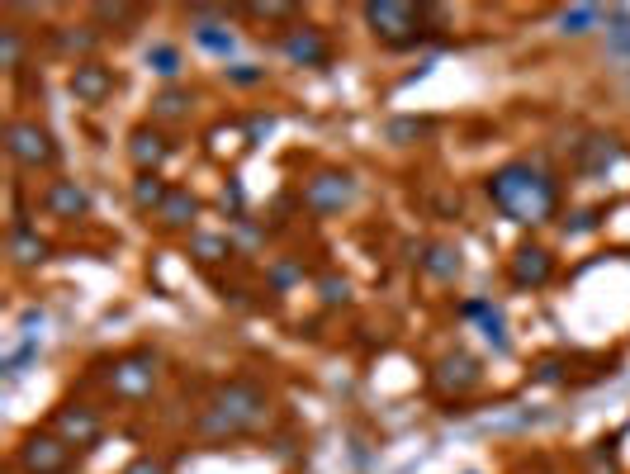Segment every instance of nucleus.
Returning <instances> with one entry per match:
<instances>
[{"mask_svg":"<svg viewBox=\"0 0 630 474\" xmlns=\"http://www.w3.org/2000/svg\"><path fill=\"white\" fill-rule=\"evenodd\" d=\"M48 256H53V242H48V237H38L34 228H10V261H15L19 271L43 266Z\"/></svg>","mask_w":630,"mask_h":474,"instance_id":"19","label":"nucleus"},{"mask_svg":"<svg viewBox=\"0 0 630 474\" xmlns=\"http://www.w3.org/2000/svg\"><path fill=\"white\" fill-rule=\"evenodd\" d=\"M488 200L503 209L512 223H522V228H540V223L555 219L559 209V181L550 171H540L536 162H503L493 176H488Z\"/></svg>","mask_w":630,"mask_h":474,"instance_id":"2","label":"nucleus"},{"mask_svg":"<svg viewBox=\"0 0 630 474\" xmlns=\"http://www.w3.org/2000/svg\"><path fill=\"white\" fill-rule=\"evenodd\" d=\"M318 294H323L327 309H337V304H346V299H351V285H346V280H337V275H323V280H318Z\"/></svg>","mask_w":630,"mask_h":474,"instance_id":"33","label":"nucleus"},{"mask_svg":"<svg viewBox=\"0 0 630 474\" xmlns=\"http://www.w3.org/2000/svg\"><path fill=\"white\" fill-rule=\"evenodd\" d=\"M365 24H370V34L384 43V48H413L422 43V15L427 10H417V5H403V0H370L365 10Z\"/></svg>","mask_w":630,"mask_h":474,"instance_id":"5","label":"nucleus"},{"mask_svg":"<svg viewBox=\"0 0 630 474\" xmlns=\"http://www.w3.org/2000/svg\"><path fill=\"white\" fill-rule=\"evenodd\" d=\"M427 133H432L427 119H394V124L384 128V138L394 147H408V143H417V138H427Z\"/></svg>","mask_w":630,"mask_h":474,"instance_id":"30","label":"nucleus"},{"mask_svg":"<svg viewBox=\"0 0 630 474\" xmlns=\"http://www.w3.org/2000/svg\"><path fill=\"white\" fill-rule=\"evenodd\" d=\"M147 67L162 76L166 86H176V76H180V67H185V62H180L176 43H152V48H147Z\"/></svg>","mask_w":630,"mask_h":474,"instance_id":"25","label":"nucleus"},{"mask_svg":"<svg viewBox=\"0 0 630 474\" xmlns=\"http://www.w3.org/2000/svg\"><path fill=\"white\" fill-rule=\"evenodd\" d=\"M67 91L76 95V105H105L109 95L119 91V76L109 72L105 62H72V72H67Z\"/></svg>","mask_w":630,"mask_h":474,"instance_id":"12","label":"nucleus"},{"mask_svg":"<svg viewBox=\"0 0 630 474\" xmlns=\"http://www.w3.org/2000/svg\"><path fill=\"white\" fill-rule=\"evenodd\" d=\"M38 351H43V342H29V337H24V342H19V347L5 356V380H19V375H24V370L38 361Z\"/></svg>","mask_w":630,"mask_h":474,"instance_id":"31","label":"nucleus"},{"mask_svg":"<svg viewBox=\"0 0 630 474\" xmlns=\"http://www.w3.org/2000/svg\"><path fill=\"white\" fill-rule=\"evenodd\" d=\"M38 209L57 223H81L90 214V190L72 176H57V181L43 185V195H38Z\"/></svg>","mask_w":630,"mask_h":474,"instance_id":"10","label":"nucleus"},{"mask_svg":"<svg viewBox=\"0 0 630 474\" xmlns=\"http://www.w3.org/2000/svg\"><path fill=\"white\" fill-rule=\"evenodd\" d=\"M559 365H564L559 356H545V361L536 365V380L540 384H559V380H564V375H559Z\"/></svg>","mask_w":630,"mask_h":474,"instance_id":"39","label":"nucleus"},{"mask_svg":"<svg viewBox=\"0 0 630 474\" xmlns=\"http://www.w3.org/2000/svg\"><path fill=\"white\" fill-rule=\"evenodd\" d=\"M190 110H195V91L185 86H162L152 95V124H185Z\"/></svg>","mask_w":630,"mask_h":474,"instance_id":"18","label":"nucleus"},{"mask_svg":"<svg viewBox=\"0 0 630 474\" xmlns=\"http://www.w3.org/2000/svg\"><path fill=\"white\" fill-rule=\"evenodd\" d=\"M479 332H484V342L498 351V356H512V337H507V323H503V313L498 309L479 318Z\"/></svg>","mask_w":630,"mask_h":474,"instance_id":"29","label":"nucleus"},{"mask_svg":"<svg viewBox=\"0 0 630 474\" xmlns=\"http://www.w3.org/2000/svg\"><path fill=\"white\" fill-rule=\"evenodd\" d=\"M266 280H270V290H275V294H285V290H294V285L304 280V266H299V261H270Z\"/></svg>","mask_w":630,"mask_h":474,"instance_id":"32","label":"nucleus"},{"mask_svg":"<svg viewBox=\"0 0 630 474\" xmlns=\"http://www.w3.org/2000/svg\"><path fill=\"white\" fill-rule=\"evenodd\" d=\"M162 351L152 347H133L124 351V356H114V361L105 365V384L114 399L124 403H143L157 394V384H162Z\"/></svg>","mask_w":630,"mask_h":474,"instance_id":"3","label":"nucleus"},{"mask_svg":"<svg viewBox=\"0 0 630 474\" xmlns=\"http://www.w3.org/2000/svg\"><path fill=\"white\" fill-rule=\"evenodd\" d=\"M356 195H360V181H356V171H346V166H318L299 185V204H304L313 219H337V214H346L356 204Z\"/></svg>","mask_w":630,"mask_h":474,"instance_id":"4","label":"nucleus"},{"mask_svg":"<svg viewBox=\"0 0 630 474\" xmlns=\"http://www.w3.org/2000/svg\"><path fill=\"white\" fill-rule=\"evenodd\" d=\"M53 432L76 451H95L105 441V418L90 403H62L53 413Z\"/></svg>","mask_w":630,"mask_h":474,"instance_id":"9","label":"nucleus"},{"mask_svg":"<svg viewBox=\"0 0 630 474\" xmlns=\"http://www.w3.org/2000/svg\"><path fill=\"white\" fill-rule=\"evenodd\" d=\"M607 48L616 62H630V10H607Z\"/></svg>","mask_w":630,"mask_h":474,"instance_id":"26","label":"nucleus"},{"mask_svg":"<svg viewBox=\"0 0 630 474\" xmlns=\"http://www.w3.org/2000/svg\"><path fill=\"white\" fill-rule=\"evenodd\" d=\"M15 465L24 474H72L76 456H72V446L57 437V432H43V427H34V432H24V437H19Z\"/></svg>","mask_w":630,"mask_h":474,"instance_id":"7","label":"nucleus"},{"mask_svg":"<svg viewBox=\"0 0 630 474\" xmlns=\"http://www.w3.org/2000/svg\"><path fill=\"white\" fill-rule=\"evenodd\" d=\"M171 152H176V143L157 124H138L128 133V162L138 166V171H162Z\"/></svg>","mask_w":630,"mask_h":474,"instance_id":"13","label":"nucleus"},{"mask_svg":"<svg viewBox=\"0 0 630 474\" xmlns=\"http://www.w3.org/2000/svg\"><path fill=\"white\" fill-rule=\"evenodd\" d=\"M53 48L62 57L90 62V53L100 48V29H95V24H57V29H53Z\"/></svg>","mask_w":630,"mask_h":474,"instance_id":"16","label":"nucleus"},{"mask_svg":"<svg viewBox=\"0 0 630 474\" xmlns=\"http://www.w3.org/2000/svg\"><path fill=\"white\" fill-rule=\"evenodd\" d=\"M270 133H275V119H270V114H256L252 119V128H247V143H261V138H270Z\"/></svg>","mask_w":630,"mask_h":474,"instance_id":"38","label":"nucleus"},{"mask_svg":"<svg viewBox=\"0 0 630 474\" xmlns=\"http://www.w3.org/2000/svg\"><path fill=\"white\" fill-rule=\"evenodd\" d=\"M417 266H422V275H432V280L450 285L465 261H460V247H450V242H427V247L417 252Z\"/></svg>","mask_w":630,"mask_h":474,"instance_id":"17","label":"nucleus"},{"mask_svg":"<svg viewBox=\"0 0 630 474\" xmlns=\"http://www.w3.org/2000/svg\"><path fill=\"white\" fill-rule=\"evenodd\" d=\"M555 271H559V261L545 242H522L517 252L507 256V280L517 290H545L555 280Z\"/></svg>","mask_w":630,"mask_h":474,"instance_id":"8","label":"nucleus"},{"mask_svg":"<svg viewBox=\"0 0 630 474\" xmlns=\"http://www.w3.org/2000/svg\"><path fill=\"white\" fill-rule=\"evenodd\" d=\"M119 474H171V465H166L162 456H147V451H143V456L128 460V465H124Z\"/></svg>","mask_w":630,"mask_h":474,"instance_id":"34","label":"nucleus"},{"mask_svg":"<svg viewBox=\"0 0 630 474\" xmlns=\"http://www.w3.org/2000/svg\"><path fill=\"white\" fill-rule=\"evenodd\" d=\"M190 256L199 266H218V261H233L237 256V242L228 233H195L190 237Z\"/></svg>","mask_w":630,"mask_h":474,"instance_id":"21","label":"nucleus"},{"mask_svg":"<svg viewBox=\"0 0 630 474\" xmlns=\"http://www.w3.org/2000/svg\"><path fill=\"white\" fill-rule=\"evenodd\" d=\"M223 209H233L237 219H242V181H237V176L223 185Z\"/></svg>","mask_w":630,"mask_h":474,"instance_id":"40","label":"nucleus"},{"mask_svg":"<svg viewBox=\"0 0 630 474\" xmlns=\"http://www.w3.org/2000/svg\"><path fill=\"white\" fill-rule=\"evenodd\" d=\"M597 223H602V219H597V209H578L574 223H564V233H569V237H583V233H593Z\"/></svg>","mask_w":630,"mask_h":474,"instance_id":"37","label":"nucleus"},{"mask_svg":"<svg viewBox=\"0 0 630 474\" xmlns=\"http://www.w3.org/2000/svg\"><path fill=\"white\" fill-rule=\"evenodd\" d=\"M242 15H252V19H294V5H242Z\"/></svg>","mask_w":630,"mask_h":474,"instance_id":"36","label":"nucleus"},{"mask_svg":"<svg viewBox=\"0 0 630 474\" xmlns=\"http://www.w3.org/2000/svg\"><path fill=\"white\" fill-rule=\"evenodd\" d=\"M432 380H436L441 394H455V399H460V394H469V389H479V384H484V365L474 361L469 351H450L446 361L436 365Z\"/></svg>","mask_w":630,"mask_h":474,"instance_id":"14","label":"nucleus"},{"mask_svg":"<svg viewBox=\"0 0 630 474\" xmlns=\"http://www.w3.org/2000/svg\"><path fill=\"white\" fill-rule=\"evenodd\" d=\"M469 474H474V470H469Z\"/></svg>","mask_w":630,"mask_h":474,"instance_id":"42","label":"nucleus"},{"mask_svg":"<svg viewBox=\"0 0 630 474\" xmlns=\"http://www.w3.org/2000/svg\"><path fill=\"white\" fill-rule=\"evenodd\" d=\"M199 209H204V204H199L195 190H185V185H171L166 204L157 209V214H152V219H157V228H166V233H185V228L199 219Z\"/></svg>","mask_w":630,"mask_h":474,"instance_id":"15","label":"nucleus"},{"mask_svg":"<svg viewBox=\"0 0 630 474\" xmlns=\"http://www.w3.org/2000/svg\"><path fill=\"white\" fill-rule=\"evenodd\" d=\"M484 313H493V299H465L460 304V318H484Z\"/></svg>","mask_w":630,"mask_h":474,"instance_id":"41","label":"nucleus"},{"mask_svg":"<svg viewBox=\"0 0 630 474\" xmlns=\"http://www.w3.org/2000/svg\"><path fill=\"white\" fill-rule=\"evenodd\" d=\"M602 24V5H569L559 10V34L564 38H588Z\"/></svg>","mask_w":630,"mask_h":474,"instance_id":"24","label":"nucleus"},{"mask_svg":"<svg viewBox=\"0 0 630 474\" xmlns=\"http://www.w3.org/2000/svg\"><path fill=\"white\" fill-rule=\"evenodd\" d=\"M0 62H5V72L24 67V34H19V24H0Z\"/></svg>","mask_w":630,"mask_h":474,"instance_id":"28","label":"nucleus"},{"mask_svg":"<svg viewBox=\"0 0 630 474\" xmlns=\"http://www.w3.org/2000/svg\"><path fill=\"white\" fill-rule=\"evenodd\" d=\"M190 34H195V43L204 48V53H214V57H228L237 48V38L228 24H209L204 15H195V24H190Z\"/></svg>","mask_w":630,"mask_h":474,"instance_id":"22","label":"nucleus"},{"mask_svg":"<svg viewBox=\"0 0 630 474\" xmlns=\"http://www.w3.org/2000/svg\"><path fill=\"white\" fill-rule=\"evenodd\" d=\"M228 81H233V86H261V81H266V67L237 62V67H228Z\"/></svg>","mask_w":630,"mask_h":474,"instance_id":"35","label":"nucleus"},{"mask_svg":"<svg viewBox=\"0 0 630 474\" xmlns=\"http://www.w3.org/2000/svg\"><path fill=\"white\" fill-rule=\"evenodd\" d=\"M270 413H275V399H270L266 384L247 380V375H233V380L214 384V394L195 413V437H204V441L252 437V432H261L270 422Z\"/></svg>","mask_w":630,"mask_h":474,"instance_id":"1","label":"nucleus"},{"mask_svg":"<svg viewBox=\"0 0 630 474\" xmlns=\"http://www.w3.org/2000/svg\"><path fill=\"white\" fill-rule=\"evenodd\" d=\"M626 157V147H621V138H602L597 133L593 143H583V171H593V176H602L607 166H616Z\"/></svg>","mask_w":630,"mask_h":474,"instance_id":"23","label":"nucleus"},{"mask_svg":"<svg viewBox=\"0 0 630 474\" xmlns=\"http://www.w3.org/2000/svg\"><path fill=\"white\" fill-rule=\"evenodd\" d=\"M5 152L19 171H53L57 157H62L57 138L38 119H10L5 124Z\"/></svg>","mask_w":630,"mask_h":474,"instance_id":"6","label":"nucleus"},{"mask_svg":"<svg viewBox=\"0 0 630 474\" xmlns=\"http://www.w3.org/2000/svg\"><path fill=\"white\" fill-rule=\"evenodd\" d=\"M280 48L294 67H327L332 62V43L318 24H289L285 34H280Z\"/></svg>","mask_w":630,"mask_h":474,"instance_id":"11","label":"nucleus"},{"mask_svg":"<svg viewBox=\"0 0 630 474\" xmlns=\"http://www.w3.org/2000/svg\"><path fill=\"white\" fill-rule=\"evenodd\" d=\"M128 195H133V209H143V214H157L171 195V185L162 181V171H138L133 185H128Z\"/></svg>","mask_w":630,"mask_h":474,"instance_id":"20","label":"nucleus"},{"mask_svg":"<svg viewBox=\"0 0 630 474\" xmlns=\"http://www.w3.org/2000/svg\"><path fill=\"white\" fill-rule=\"evenodd\" d=\"M138 15H143V10H138V5H90V19H95V24H114V29H119V34H128V29H133V24H138Z\"/></svg>","mask_w":630,"mask_h":474,"instance_id":"27","label":"nucleus"}]
</instances>
